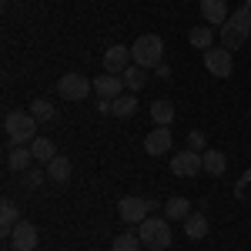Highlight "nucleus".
<instances>
[{"instance_id":"1","label":"nucleus","mask_w":251,"mask_h":251,"mask_svg":"<svg viewBox=\"0 0 251 251\" xmlns=\"http://www.w3.org/2000/svg\"><path fill=\"white\" fill-rule=\"evenodd\" d=\"M248 37H251V7H245V3H241L231 17L221 24V47L234 50V47H241Z\"/></svg>"},{"instance_id":"2","label":"nucleus","mask_w":251,"mask_h":251,"mask_svg":"<svg viewBox=\"0 0 251 251\" xmlns=\"http://www.w3.org/2000/svg\"><path fill=\"white\" fill-rule=\"evenodd\" d=\"M37 124L40 121L30 111H10L3 117V134H7L10 144H30L37 137Z\"/></svg>"},{"instance_id":"3","label":"nucleus","mask_w":251,"mask_h":251,"mask_svg":"<svg viewBox=\"0 0 251 251\" xmlns=\"http://www.w3.org/2000/svg\"><path fill=\"white\" fill-rule=\"evenodd\" d=\"M131 57H134L137 67H157V64H164V40L157 37V34H141V37L131 44Z\"/></svg>"},{"instance_id":"4","label":"nucleus","mask_w":251,"mask_h":251,"mask_svg":"<svg viewBox=\"0 0 251 251\" xmlns=\"http://www.w3.org/2000/svg\"><path fill=\"white\" fill-rule=\"evenodd\" d=\"M137 238H141V245L151 251H164L171 245V228H168V218H144L141 225H137Z\"/></svg>"},{"instance_id":"5","label":"nucleus","mask_w":251,"mask_h":251,"mask_svg":"<svg viewBox=\"0 0 251 251\" xmlns=\"http://www.w3.org/2000/svg\"><path fill=\"white\" fill-rule=\"evenodd\" d=\"M157 208V201L151 198H137V194H127V198H121V204H117V214H121V221L124 225H141L148 211Z\"/></svg>"},{"instance_id":"6","label":"nucleus","mask_w":251,"mask_h":251,"mask_svg":"<svg viewBox=\"0 0 251 251\" xmlns=\"http://www.w3.org/2000/svg\"><path fill=\"white\" fill-rule=\"evenodd\" d=\"M91 91H94V80H87L84 74H64L57 80V94L64 100H84Z\"/></svg>"},{"instance_id":"7","label":"nucleus","mask_w":251,"mask_h":251,"mask_svg":"<svg viewBox=\"0 0 251 251\" xmlns=\"http://www.w3.org/2000/svg\"><path fill=\"white\" fill-rule=\"evenodd\" d=\"M204 67H208V74H214V77H231L234 54L228 47H211V50H204Z\"/></svg>"},{"instance_id":"8","label":"nucleus","mask_w":251,"mask_h":251,"mask_svg":"<svg viewBox=\"0 0 251 251\" xmlns=\"http://www.w3.org/2000/svg\"><path fill=\"white\" fill-rule=\"evenodd\" d=\"M171 171L177 177H198V174L204 171V154H198V151H181V154L171 157Z\"/></svg>"},{"instance_id":"9","label":"nucleus","mask_w":251,"mask_h":251,"mask_svg":"<svg viewBox=\"0 0 251 251\" xmlns=\"http://www.w3.org/2000/svg\"><path fill=\"white\" fill-rule=\"evenodd\" d=\"M131 64H134L131 47H124V44H111V47L104 50V71H107V74H124Z\"/></svg>"},{"instance_id":"10","label":"nucleus","mask_w":251,"mask_h":251,"mask_svg":"<svg viewBox=\"0 0 251 251\" xmlns=\"http://www.w3.org/2000/svg\"><path fill=\"white\" fill-rule=\"evenodd\" d=\"M37 241H40L37 225H30V221H17V225H14V231H10V245H14V251H34Z\"/></svg>"},{"instance_id":"11","label":"nucleus","mask_w":251,"mask_h":251,"mask_svg":"<svg viewBox=\"0 0 251 251\" xmlns=\"http://www.w3.org/2000/svg\"><path fill=\"white\" fill-rule=\"evenodd\" d=\"M171 144H174V134H171V127H154L151 134L144 137V151L151 157H161V154H168L171 151Z\"/></svg>"},{"instance_id":"12","label":"nucleus","mask_w":251,"mask_h":251,"mask_svg":"<svg viewBox=\"0 0 251 251\" xmlns=\"http://www.w3.org/2000/svg\"><path fill=\"white\" fill-rule=\"evenodd\" d=\"M94 91H97V97L114 100V97L124 94V77H121V74H97L94 77Z\"/></svg>"},{"instance_id":"13","label":"nucleus","mask_w":251,"mask_h":251,"mask_svg":"<svg viewBox=\"0 0 251 251\" xmlns=\"http://www.w3.org/2000/svg\"><path fill=\"white\" fill-rule=\"evenodd\" d=\"M201 17L208 27H221L225 20L231 17L228 14V0H201Z\"/></svg>"},{"instance_id":"14","label":"nucleus","mask_w":251,"mask_h":251,"mask_svg":"<svg viewBox=\"0 0 251 251\" xmlns=\"http://www.w3.org/2000/svg\"><path fill=\"white\" fill-rule=\"evenodd\" d=\"M30 161H34V151H30V144H14L10 151H7V168L10 171H27L30 168Z\"/></svg>"},{"instance_id":"15","label":"nucleus","mask_w":251,"mask_h":251,"mask_svg":"<svg viewBox=\"0 0 251 251\" xmlns=\"http://www.w3.org/2000/svg\"><path fill=\"white\" fill-rule=\"evenodd\" d=\"M71 171H74V164L67 161L64 154H57L50 164H47V181H54V184H64V181H71Z\"/></svg>"},{"instance_id":"16","label":"nucleus","mask_w":251,"mask_h":251,"mask_svg":"<svg viewBox=\"0 0 251 251\" xmlns=\"http://www.w3.org/2000/svg\"><path fill=\"white\" fill-rule=\"evenodd\" d=\"M151 121H154L157 127H168L174 121V104L168 100V97H157V100H151Z\"/></svg>"},{"instance_id":"17","label":"nucleus","mask_w":251,"mask_h":251,"mask_svg":"<svg viewBox=\"0 0 251 251\" xmlns=\"http://www.w3.org/2000/svg\"><path fill=\"white\" fill-rule=\"evenodd\" d=\"M184 234H188L191 241H201V238L208 234V214L204 211H191L188 221H184Z\"/></svg>"},{"instance_id":"18","label":"nucleus","mask_w":251,"mask_h":251,"mask_svg":"<svg viewBox=\"0 0 251 251\" xmlns=\"http://www.w3.org/2000/svg\"><path fill=\"white\" fill-rule=\"evenodd\" d=\"M30 151H34V161L50 164V161L57 157V144H54L50 137H34V141H30Z\"/></svg>"},{"instance_id":"19","label":"nucleus","mask_w":251,"mask_h":251,"mask_svg":"<svg viewBox=\"0 0 251 251\" xmlns=\"http://www.w3.org/2000/svg\"><path fill=\"white\" fill-rule=\"evenodd\" d=\"M20 221V211H17V204L10 201V198H3L0 201V231L3 234H10L14 231V225Z\"/></svg>"},{"instance_id":"20","label":"nucleus","mask_w":251,"mask_h":251,"mask_svg":"<svg viewBox=\"0 0 251 251\" xmlns=\"http://www.w3.org/2000/svg\"><path fill=\"white\" fill-rule=\"evenodd\" d=\"M188 40H191V47H198V50H211V44H214V27H208V24H198V27H191Z\"/></svg>"},{"instance_id":"21","label":"nucleus","mask_w":251,"mask_h":251,"mask_svg":"<svg viewBox=\"0 0 251 251\" xmlns=\"http://www.w3.org/2000/svg\"><path fill=\"white\" fill-rule=\"evenodd\" d=\"M188 214H191V201L188 198H171L164 204V218L168 221H188Z\"/></svg>"},{"instance_id":"22","label":"nucleus","mask_w":251,"mask_h":251,"mask_svg":"<svg viewBox=\"0 0 251 251\" xmlns=\"http://www.w3.org/2000/svg\"><path fill=\"white\" fill-rule=\"evenodd\" d=\"M121 77H124V87H127V91H141V87L148 84V67H137V64H131V67H127Z\"/></svg>"},{"instance_id":"23","label":"nucleus","mask_w":251,"mask_h":251,"mask_svg":"<svg viewBox=\"0 0 251 251\" xmlns=\"http://www.w3.org/2000/svg\"><path fill=\"white\" fill-rule=\"evenodd\" d=\"M204 171L221 177V174L228 171V157L221 154V151H204Z\"/></svg>"},{"instance_id":"24","label":"nucleus","mask_w":251,"mask_h":251,"mask_svg":"<svg viewBox=\"0 0 251 251\" xmlns=\"http://www.w3.org/2000/svg\"><path fill=\"white\" fill-rule=\"evenodd\" d=\"M134 111H137V100L131 94H121V97L111 100V114H114V117H131Z\"/></svg>"},{"instance_id":"25","label":"nucleus","mask_w":251,"mask_h":251,"mask_svg":"<svg viewBox=\"0 0 251 251\" xmlns=\"http://www.w3.org/2000/svg\"><path fill=\"white\" fill-rule=\"evenodd\" d=\"M30 114L37 117L40 124H47V121H54L57 111H54V104H50L47 97H37V100H30Z\"/></svg>"},{"instance_id":"26","label":"nucleus","mask_w":251,"mask_h":251,"mask_svg":"<svg viewBox=\"0 0 251 251\" xmlns=\"http://www.w3.org/2000/svg\"><path fill=\"white\" fill-rule=\"evenodd\" d=\"M111 251H141V238L137 234H117L114 238V245H111Z\"/></svg>"},{"instance_id":"27","label":"nucleus","mask_w":251,"mask_h":251,"mask_svg":"<svg viewBox=\"0 0 251 251\" xmlns=\"http://www.w3.org/2000/svg\"><path fill=\"white\" fill-rule=\"evenodd\" d=\"M44 181H47V171H24V188L27 191H37Z\"/></svg>"},{"instance_id":"28","label":"nucleus","mask_w":251,"mask_h":251,"mask_svg":"<svg viewBox=\"0 0 251 251\" xmlns=\"http://www.w3.org/2000/svg\"><path fill=\"white\" fill-rule=\"evenodd\" d=\"M188 151H198V154H204V151H208V141H204L201 131H191V134H188Z\"/></svg>"},{"instance_id":"29","label":"nucleus","mask_w":251,"mask_h":251,"mask_svg":"<svg viewBox=\"0 0 251 251\" xmlns=\"http://www.w3.org/2000/svg\"><path fill=\"white\" fill-rule=\"evenodd\" d=\"M251 184V171L241 174V181H238V188H234V198H245V188Z\"/></svg>"},{"instance_id":"30","label":"nucleus","mask_w":251,"mask_h":251,"mask_svg":"<svg viewBox=\"0 0 251 251\" xmlns=\"http://www.w3.org/2000/svg\"><path fill=\"white\" fill-rule=\"evenodd\" d=\"M154 77L168 80V77H171V67H168V64H157V67H154Z\"/></svg>"},{"instance_id":"31","label":"nucleus","mask_w":251,"mask_h":251,"mask_svg":"<svg viewBox=\"0 0 251 251\" xmlns=\"http://www.w3.org/2000/svg\"><path fill=\"white\" fill-rule=\"evenodd\" d=\"M97 111H100V114H111V100H107V97H97Z\"/></svg>"},{"instance_id":"32","label":"nucleus","mask_w":251,"mask_h":251,"mask_svg":"<svg viewBox=\"0 0 251 251\" xmlns=\"http://www.w3.org/2000/svg\"><path fill=\"white\" fill-rule=\"evenodd\" d=\"M245 7H251V0H245Z\"/></svg>"}]
</instances>
